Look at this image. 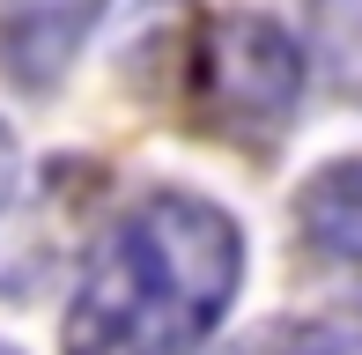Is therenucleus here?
<instances>
[{"mask_svg":"<svg viewBox=\"0 0 362 355\" xmlns=\"http://www.w3.org/2000/svg\"><path fill=\"white\" fill-rule=\"evenodd\" d=\"M0 355H15V348H8V341H0Z\"/></svg>","mask_w":362,"mask_h":355,"instance_id":"8","label":"nucleus"},{"mask_svg":"<svg viewBox=\"0 0 362 355\" xmlns=\"http://www.w3.org/2000/svg\"><path fill=\"white\" fill-rule=\"evenodd\" d=\"M296 222H303V237L325 252V260L362 274V156L325 163L310 178V185L296 192Z\"/></svg>","mask_w":362,"mask_h":355,"instance_id":"4","label":"nucleus"},{"mask_svg":"<svg viewBox=\"0 0 362 355\" xmlns=\"http://www.w3.org/2000/svg\"><path fill=\"white\" fill-rule=\"evenodd\" d=\"M15 170H23V156H15V134L0 126V215H8V200H15Z\"/></svg>","mask_w":362,"mask_h":355,"instance_id":"7","label":"nucleus"},{"mask_svg":"<svg viewBox=\"0 0 362 355\" xmlns=\"http://www.w3.org/2000/svg\"><path fill=\"white\" fill-rule=\"evenodd\" d=\"M310 52L333 96L362 104V0H310Z\"/></svg>","mask_w":362,"mask_h":355,"instance_id":"6","label":"nucleus"},{"mask_svg":"<svg viewBox=\"0 0 362 355\" xmlns=\"http://www.w3.org/2000/svg\"><path fill=\"white\" fill-rule=\"evenodd\" d=\"M244 237L200 192L156 185L96 237L67 303V355H200L229 318Z\"/></svg>","mask_w":362,"mask_h":355,"instance_id":"1","label":"nucleus"},{"mask_svg":"<svg viewBox=\"0 0 362 355\" xmlns=\"http://www.w3.org/2000/svg\"><path fill=\"white\" fill-rule=\"evenodd\" d=\"M104 0H0V74L15 89H52L74 67Z\"/></svg>","mask_w":362,"mask_h":355,"instance_id":"3","label":"nucleus"},{"mask_svg":"<svg viewBox=\"0 0 362 355\" xmlns=\"http://www.w3.org/2000/svg\"><path fill=\"white\" fill-rule=\"evenodd\" d=\"M303 104V52L274 15L229 8L192 45V111L237 149H274Z\"/></svg>","mask_w":362,"mask_h":355,"instance_id":"2","label":"nucleus"},{"mask_svg":"<svg viewBox=\"0 0 362 355\" xmlns=\"http://www.w3.org/2000/svg\"><path fill=\"white\" fill-rule=\"evenodd\" d=\"M237 355H362V303H325V311H303V318H274Z\"/></svg>","mask_w":362,"mask_h":355,"instance_id":"5","label":"nucleus"}]
</instances>
